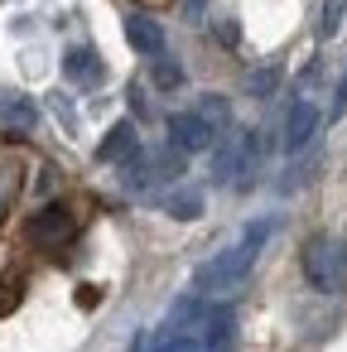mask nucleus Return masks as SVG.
<instances>
[{
	"label": "nucleus",
	"mask_w": 347,
	"mask_h": 352,
	"mask_svg": "<svg viewBox=\"0 0 347 352\" xmlns=\"http://www.w3.org/2000/svg\"><path fill=\"white\" fill-rule=\"evenodd\" d=\"M265 236H270V222H251L236 246H227V251H217L212 261H203V265H198V280H193L198 294H227V289H236V285L251 275V265H256Z\"/></svg>",
	"instance_id": "f257e3e1"
},
{
	"label": "nucleus",
	"mask_w": 347,
	"mask_h": 352,
	"mask_svg": "<svg viewBox=\"0 0 347 352\" xmlns=\"http://www.w3.org/2000/svg\"><path fill=\"white\" fill-rule=\"evenodd\" d=\"M304 280L318 294H342L347 289V241L342 236H313L304 246Z\"/></svg>",
	"instance_id": "f03ea898"
},
{
	"label": "nucleus",
	"mask_w": 347,
	"mask_h": 352,
	"mask_svg": "<svg viewBox=\"0 0 347 352\" xmlns=\"http://www.w3.org/2000/svg\"><path fill=\"white\" fill-rule=\"evenodd\" d=\"M183 169V150H159V155H135L131 164H126V188H135V193H145V188H159V184H169L174 174Z\"/></svg>",
	"instance_id": "7ed1b4c3"
},
{
	"label": "nucleus",
	"mask_w": 347,
	"mask_h": 352,
	"mask_svg": "<svg viewBox=\"0 0 347 352\" xmlns=\"http://www.w3.org/2000/svg\"><path fill=\"white\" fill-rule=\"evenodd\" d=\"M256 160H260V135H256V131H241V135H232V140L217 150L212 174H217V184H232V179H246V174L256 169Z\"/></svg>",
	"instance_id": "20e7f679"
},
{
	"label": "nucleus",
	"mask_w": 347,
	"mask_h": 352,
	"mask_svg": "<svg viewBox=\"0 0 347 352\" xmlns=\"http://www.w3.org/2000/svg\"><path fill=\"white\" fill-rule=\"evenodd\" d=\"M217 126L193 107V111H179V116H169V140H174V150H183V155H203V150H212L217 145Z\"/></svg>",
	"instance_id": "39448f33"
},
{
	"label": "nucleus",
	"mask_w": 347,
	"mask_h": 352,
	"mask_svg": "<svg viewBox=\"0 0 347 352\" xmlns=\"http://www.w3.org/2000/svg\"><path fill=\"white\" fill-rule=\"evenodd\" d=\"M318 126H323L318 107L299 97V102H294V107L284 111V131H280V145H284L289 155H299V150H304V145H309V140L318 135Z\"/></svg>",
	"instance_id": "423d86ee"
},
{
	"label": "nucleus",
	"mask_w": 347,
	"mask_h": 352,
	"mask_svg": "<svg viewBox=\"0 0 347 352\" xmlns=\"http://www.w3.org/2000/svg\"><path fill=\"white\" fill-rule=\"evenodd\" d=\"M73 232H78V227H73V212H68V208H58V203H54V208H44V212L30 222V236H34L39 246H68V241H73Z\"/></svg>",
	"instance_id": "0eeeda50"
},
{
	"label": "nucleus",
	"mask_w": 347,
	"mask_h": 352,
	"mask_svg": "<svg viewBox=\"0 0 347 352\" xmlns=\"http://www.w3.org/2000/svg\"><path fill=\"white\" fill-rule=\"evenodd\" d=\"M135 155H140V135H135L131 121H116V126L107 131V140L97 145V160H102V164H131Z\"/></svg>",
	"instance_id": "6e6552de"
},
{
	"label": "nucleus",
	"mask_w": 347,
	"mask_h": 352,
	"mask_svg": "<svg viewBox=\"0 0 347 352\" xmlns=\"http://www.w3.org/2000/svg\"><path fill=\"white\" fill-rule=\"evenodd\" d=\"M198 333H203V352H236V314L232 309H212L198 323Z\"/></svg>",
	"instance_id": "1a4fd4ad"
},
{
	"label": "nucleus",
	"mask_w": 347,
	"mask_h": 352,
	"mask_svg": "<svg viewBox=\"0 0 347 352\" xmlns=\"http://www.w3.org/2000/svg\"><path fill=\"white\" fill-rule=\"evenodd\" d=\"M0 126L15 131V135H30L39 126V107L20 92H0Z\"/></svg>",
	"instance_id": "9d476101"
},
{
	"label": "nucleus",
	"mask_w": 347,
	"mask_h": 352,
	"mask_svg": "<svg viewBox=\"0 0 347 352\" xmlns=\"http://www.w3.org/2000/svg\"><path fill=\"white\" fill-rule=\"evenodd\" d=\"M126 44H131L135 54H145V58H159V54H164V30H159V20L131 15V20H126Z\"/></svg>",
	"instance_id": "9b49d317"
},
{
	"label": "nucleus",
	"mask_w": 347,
	"mask_h": 352,
	"mask_svg": "<svg viewBox=\"0 0 347 352\" xmlns=\"http://www.w3.org/2000/svg\"><path fill=\"white\" fill-rule=\"evenodd\" d=\"M63 73H68V82H78V87H97V82L107 78V68H102L97 49H87V44L63 54Z\"/></svg>",
	"instance_id": "f8f14e48"
},
{
	"label": "nucleus",
	"mask_w": 347,
	"mask_h": 352,
	"mask_svg": "<svg viewBox=\"0 0 347 352\" xmlns=\"http://www.w3.org/2000/svg\"><path fill=\"white\" fill-rule=\"evenodd\" d=\"M164 212L179 217V222H193V217H203V193L198 188H179V193L164 198Z\"/></svg>",
	"instance_id": "ddd939ff"
},
{
	"label": "nucleus",
	"mask_w": 347,
	"mask_h": 352,
	"mask_svg": "<svg viewBox=\"0 0 347 352\" xmlns=\"http://www.w3.org/2000/svg\"><path fill=\"white\" fill-rule=\"evenodd\" d=\"M342 20H347V0H328L323 15H318V34H323V39H333V34L342 30Z\"/></svg>",
	"instance_id": "4468645a"
},
{
	"label": "nucleus",
	"mask_w": 347,
	"mask_h": 352,
	"mask_svg": "<svg viewBox=\"0 0 347 352\" xmlns=\"http://www.w3.org/2000/svg\"><path fill=\"white\" fill-rule=\"evenodd\" d=\"M179 82H183V68H179L174 58L159 54V58H155V87H159V92H174Z\"/></svg>",
	"instance_id": "2eb2a0df"
},
{
	"label": "nucleus",
	"mask_w": 347,
	"mask_h": 352,
	"mask_svg": "<svg viewBox=\"0 0 347 352\" xmlns=\"http://www.w3.org/2000/svg\"><path fill=\"white\" fill-rule=\"evenodd\" d=\"M198 111H203L217 131H227V126H232V107H227V97H198Z\"/></svg>",
	"instance_id": "dca6fc26"
},
{
	"label": "nucleus",
	"mask_w": 347,
	"mask_h": 352,
	"mask_svg": "<svg viewBox=\"0 0 347 352\" xmlns=\"http://www.w3.org/2000/svg\"><path fill=\"white\" fill-rule=\"evenodd\" d=\"M246 87H251V97H270V92L280 87V68H256Z\"/></svg>",
	"instance_id": "f3484780"
},
{
	"label": "nucleus",
	"mask_w": 347,
	"mask_h": 352,
	"mask_svg": "<svg viewBox=\"0 0 347 352\" xmlns=\"http://www.w3.org/2000/svg\"><path fill=\"white\" fill-rule=\"evenodd\" d=\"M155 352H203L193 338H183V333H164L159 342H155Z\"/></svg>",
	"instance_id": "a211bd4d"
},
{
	"label": "nucleus",
	"mask_w": 347,
	"mask_h": 352,
	"mask_svg": "<svg viewBox=\"0 0 347 352\" xmlns=\"http://www.w3.org/2000/svg\"><path fill=\"white\" fill-rule=\"evenodd\" d=\"M333 116H347V73L337 82V97H333Z\"/></svg>",
	"instance_id": "6ab92c4d"
},
{
	"label": "nucleus",
	"mask_w": 347,
	"mask_h": 352,
	"mask_svg": "<svg viewBox=\"0 0 347 352\" xmlns=\"http://www.w3.org/2000/svg\"><path fill=\"white\" fill-rule=\"evenodd\" d=\"M203 10H208V0H183V15H188V20H198Z\"/></svg>",
	"instance_id": "aec40b11"
}]
</instances>
